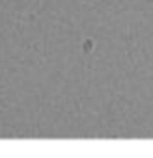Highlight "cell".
Masks as SVG:
<instances>
[]
</instances>
